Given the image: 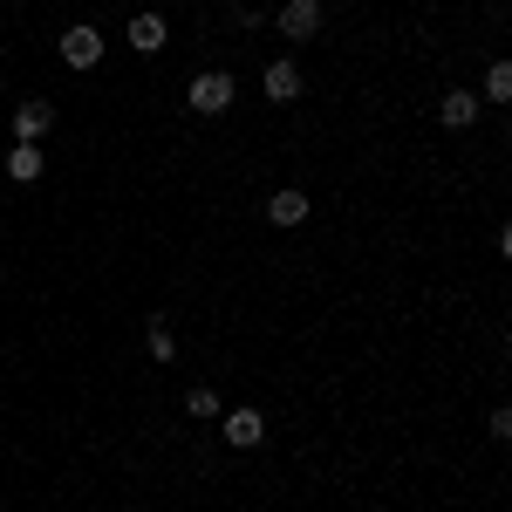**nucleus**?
Instances as JSON below:
<instances>
[{"mask_svg":"<svg viewBox=\"0 0 512 512\" xmlns=\"http://www.w3.org/2000/svg\"><path fill=\"white\" fill-rule=\"evenodd\" d=\"M130 48H137V55H158L164 48V14H130Z\"/></svg>","mask_w":512,"mask_h":512,"instance_id":"9","label":"nucleus"},{"mask_svg":"<svg viewBox=\"0 0 512 512\" xmlns=\"http://www.w3.org/2000/svg\"><path fill=\"white\" fill-rule=\"evenodd\" d=\"M151 355H158V362H171V328H164L158 315H151Z\"/></svg>","mask_w":512,"mask_h":512,"instance_id":"13","label":"nucleus"},{"mask_svg":"<svg viewBox=\"0 0 512 512\" xmlns=\"http://www.w3.org/2000/svg\"><path fill=\"white\" fill-rule=\"evenodd\" d=\"M219 424H226V444H233V451H253V444L267 437V417H260V410H226Z\"/></svg>","mask_w":512,"mask_h":512,"instance_id":"5","label":"nucleus"},{"mask_svg":"<svg viewBox=\"0 0 512 512\" xmlns=\"http://www.w3.org/2000/svg\"><path fill=\"white\" fill-rule=\"evenodd\" d=\"M62 62H69V69H96V62H103V35H96V21L62 28Z\"/></svg>","mask_w":512,"mask_h":512,"instance_id":"2","label":"nucleus"},{"mask_svg":"<svg viewBox=\"0 0 512 512\" xmlns=\"http://www.w3.org/2000/svg\"><path fill=\"white\" fill-rule=\"evenodd\" d=\"M7 178H14V185H35L41 178V151L35 144H14V151H7Z\"/></svg>","mask_w":512,"mask_h":512,"instance_id":"10","label":"nucleus"},{"mask_svg":"<svg viewBox=\"0 0 512 512\" xmlns=\"http://www.w3.org/2000/svg\"><path fill=\"white\" fill-rule=\"evenodd\" d=\"M437 117L451 123V130H472V123H478V96H472V89H444Z\"/></svg>","mask_w":512,"mask_h":512,"instance_id":"8","label":"nucleus"},{"mask_svg":"<svg viewBox=\"0 0 512 512\" xmlns=\"http://www.w3.org/2000/svg\"><path fill=\"white\" fill-rule=\"evenodd\" d=\"M321 28V0H287V7H280V35L287 41H308Z\"/></svg>","mask_w":512,"mask_h":512,"instance_id":"6","label":"nucleus"},{"mask_svg":"<svg viewBox=\"0 0 512 512\" xmlns=\"http://www.w3.org/2000/svg\"><path fill=\"white\" fill-rule=\"evenodd\" d=\"M48 123H55V103H48V96H21V103H14V137H21V144H41Z\"/></svg>","mask_w":512,"mask_h":512,"instance_id":"3","label":"nucleus"},{"mask_svg":"<svg viewBox=\"0 0 512 512\" xmlns=\"http://www.w3.org/2000/svg\"><path fill=\"white\" fill-rule=\"evenodd\" d=\"M233 76H226V69H205V76H192V110L198 117H226V110H233Z\"/></svg>","mask_w":512,"mask_h":512,"instance_id":"1","label":"nucleus"},{"mask_svg":"<svg viewBox=\"0 0 512 512\" xmlns=\"http://www.w3.org/2000/svg\"><path fill=\"white\" fill-rule=\"evenodd\" d=\"M506 96H512V69L492 62V69H485V103H506Z\"/></svg>","mask_w":512,"mask_h":512,"instance_id":"11","label":"nucleus"},{"mask_svg":"<svg viewBox=\"0 0 512 512\" xmlns=\"http://www.w3.org/2000/svg\"><path fill=\"white\" fill-rule=\"evenodd\" d=\"M260 89H267V103H294L301 96V62H267V76H260Z\"/></svg>","mask_w":512,"mask_h":512,"instance_id":"4","label":"nucleus"},{"mask_svg":"<svg viewBox=\"0 0 512 512\" xmlns=\"http://www.w3.org/2000/svg\"><path fill=\"white\" fill-rule=\"evenodd\" d=\"M185 410H192V417H219V390H205V383H198V390L185 396Z\"/></svg>","mask_w":512,"mask_h":512,"instance_id":"12","label":"nucleus"},{"mask_svg":"<svg viewBox=\"0 0 512 512\" xmlns=\"http://www.w3.org/2000/svg\"><path fill=\"white\" fill-rule=\"evenodd\" d=\"M267 219H274V226H301V219H308V192H301V185H280V192L267 198Z\"/></svg>","mask_w":512,"mask_h":512,"instance_id":"7","label":"nucleus"}]
</instances>
